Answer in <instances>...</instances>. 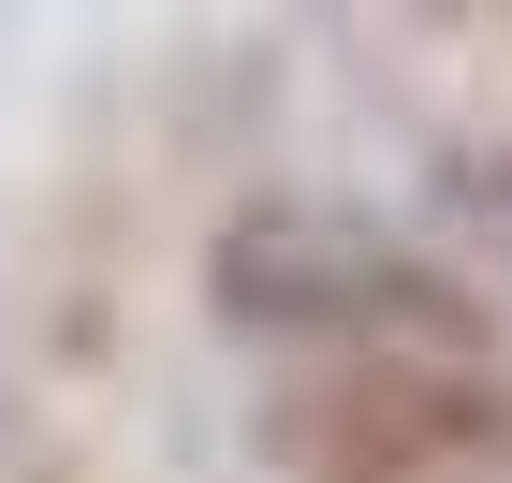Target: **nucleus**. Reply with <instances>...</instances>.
I'll return each instance as SVG.
<instances>
[{"label": "nucleus", "mask_w": 512, "mask_h": 483, "mask_svg": "<svg viewBox=\"0 0 512 483\" xmlns=\"http://www.w3.org/2000/svg\"><path fill=\"white\" fill-rule=\"evenodd\" d=\"M264 454L293 483H498L512 469V381L454 352H352L322 381H278Z\"/></svg>", "instance_id": "nucleus-1"}, {"label": "nucleus", "mask_w": 512, "mask_h": 483, "mask_svg": "<svg viewBox=\"0 0 512 483\" xmlns=\"http://www.w3.org/2000/svg\"><path fill=\"white\" fill-rule=\"evenodd\" d=\"M205 279H220L235 322H308V337H366V352H454V337L483 352L469 293L439 279L425 249L366 235V220H293V205L278 220H235Z\"/></svg>", "instance_id": "nucleus-2"}, {"label": "nucleus", "mask_w": 512, "mask_h": 483, "mask_svg": "<svg viewBox=\"0 0 512 483\" xmlns=\"http://www.w3.org/2000/svg\"><path fill=\"white\" fill-rule=\"evenodd\" d=\"M483 220H498V249H512V161H498V176H483Z\"/></svg>", "instance_id": "nucleus-3"}]
</instances>
